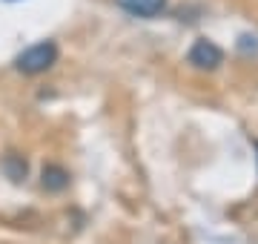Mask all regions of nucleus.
Segmentation results:
<instances>
[{
	"label": "nucleus",
	"mask_w": 258,
	"mask_h": 244,
	"mask_svg": "<svg viewBox=\"0 0 258 244\" xmlns=\"http://www.w3.org/2000/svg\"><path fill=\"white\" fill-rule=\"evenodd\" d=\"M189 64L198 66V69H218L224 64V52L212 40L207 38H198L189 49Z\"/></svg>",
	"instance_id": "nucleus-2"
},
{
	"label": "nucleus",
	"mask_w": 258,
	"mask_h": 244,
	"mask_svg": "<svg viewBox=\"0 0 258 244\" xmlns=\"http://www.w3.org/2000/svg\"><path fill=\"white\" fill-rule=\"evenodd\" d=\"M55 60H57V46L52 40H40L35 46L23 49L18 55V60H15V66H18L23 75H40V72H46Z\"/></svg>",
	"instance_id": "nucleus-1"
},
{
	"label": "nucleus",
	"mask_w": 258,
	"mask_h": 244,
	"mask_svg": "<svg viewBox=\"0 0 258 244\" xmlns=\"http://www.w3.org/2000/svg\"><path fill=\"white\" fill-rule=\"evenodd\" d=\"M115 3L135 18H158L166 9V0H115Z\"/></svg>",
	"instance_id": "nucleus-3"
},
{
	"label": "nucleus",
	"mask_w": 258,
	"mask_h": 244,
	"mask_svg": "<svg viewBox=\"0 0 258 244\" xmlns=\"http://www.w3.org/2000/svg\"><path fill=\"white\" fill-rule=\"evenodd\" d=\"M40 181H43V187H46L49 193H60V190L69 187V172H66L63 167H57V164H46Z\"/></svg>",
	"instance_id": "nucleus-4"
}]
</instances>
